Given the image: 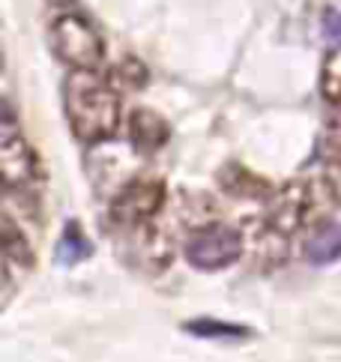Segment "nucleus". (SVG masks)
<instances>
[{"label": "nucleus", "instance_id": "nucleus-1", "mask_svg": "<svg viewBox=\"0 0 341 362\" xmlns=\"http://www.w3.org/2000/svg\"><path fill=\"white\" fill-rule=\"evenodd\" d=\"M67 120L78 141L99 144L120 129V93L108 81H99L93 69H72L63 90Z\"/></svg>", "mask_w": 341, "mask_h": 362}, {"label": "nucleus", "instance_id": "nucleus-2", "mask_svg": "<svg viewBox=\"0 0 341 362\" xmlns=\"http://www.w3.org/2000/svg\"><path fill=\"white\" fill-rule=\"evenodd\" d=\"M48 45L54 51V57L72 69H96L105 57L102 36L84 16H75V12H63L51 21Z\"/></svg>", "mask_w": 341, "mask_h": 362}, {"label": "nucleus", "instance_id": "nucleus-3", "mask_svg": "<svg viewBox=\"0 0 341 362\" xmlns=\"http://www.w3.org/2000/svg\"><path fill=\"white\" fill-rule=\"evenodd\" d=\"M0 177H4L6 192H28L42 180L36 153L28 147L24 132L18 129V120L12 108L6 105L4 126H0Z\"/></svg>", "mask_w": 341, "mask_h": 362}, {"label": "nucleus", "instance_id": "nucleus-4", "mask_svg": "<svg viewBox=\"0 0 341 362\" xmlns=\"http://www.w3.org/2000/svg\"><path fill=\"white\" fill-rule=\"evenodd\" d=\"M243 230L231 225H204L186 243V261L201 273H219L243 257Z\"/></svg>", "mask_w": 341, "mask_h": 362}, {"label": "nucleus", "instance_id": "nucleus-5", "mask_svg": "<svg viewBox=\"0 0 341 362\" xmlns=\"http://www.w3.org/2000/svg\"><path fill=\"white\" fill-rule=\"evenodd\" d=\"M162 204H165V183L162 180H132V183H126L120 192H117L108 216L117 228L132 230L138 225H147L150 218L162 210Z\"/></svg>", "mask_w": 341, "mask_h": 362}, {"label": "nucleus", "instance_id": "nucleus-6", "mask_svg": "<svg viewBox=\"0 0 341 362\" xmlns=\"http://www.w3.org/2000/svg\"><path fill=\"white\" fill-rule=\"evenodd\" d=\"M311 201H314L311 183H299V180L282 186L279 192H272L270 204H267V216H264L267 230H272V234H279V237L296 234L311 210Z\"/></svg>", "mask_w": 341, "mask_h": 362}, {"label": "nucleus", "instance_id": "nucleus-7", "mask_svg": "<svg viewBox=\"0 0 341 362\" xmlns=\"http://www.w3.org/2000/svg\"><path fill=\"white\" fill-rule=\"evenodd\" d=\"M129 255L138 257L141 267L147 273H162V269L170 264V240L168 234H162L159 228H153L150 222L147 225H138L132 228V243H129Z\"/></svg>", "mask_w": 341, "mask_h": 362}, {"label": "nucleus", "instance_id": "nucleus-8", "mask_svg": "<svg viewBox=\"0 0 341 362\" xmlns=\"http://www.w3.org/2000/svg\"><path fill=\"white\" fill-rule=\"evenodd\" d=\"M170 138V126L165 123L162 114H156L153 108H135L129 117V141L141 156H153L159 153Z\"/></svg>", "mask_w": 341, "mask_h": 362}, {"label": "nucleus", "instance_id": "nucleus-9", "mask_svg": "<svg viewBox=\"0 0 341 362\" xmlns=\"http://www.w3.org/2000/svg\"><path fill=\"white\" fill-rule=\"evenodd\" d=\"M219 186L225 195L240 198V201H264L272 195V189L264 177H258L252 168H245L240 162H228L219 171Z\"/></svg>", "mask_w": 341, "mask_h": 362}, {"label": "nucleus", "instance_id": "nucleus-10", "mask_svg": "<svg viewBox=\"0 0 341 362\" xmlns=\"http://www.w3.org/2000/svg\"><path fill=\"white\" fill-rule=\"evenodd\" d=\"M303 255L311 267H330L341 261V225L335 218H326L306 237Z\"/></svg>", "mask_w": 341, "mask_h": 362}, {"label": "nucleus", "instance_id": "nucleus-11", "mask_svg": "<svg viewBox=\"0 0 341 362\" xmlns=\"http://www.w3.org/2000/svg\"><path fill=\"white\" fill-rule=\"evenodd\" d=\"M0 240H4V257L9 264H18L21 269H30L33 267V243L28 237L24 225L16 222L12 210H4V222H0Z\"/></svg>", "mask_w": 341, "mask_h": 362}, {"label": "nucleus", "instance_id": "nucleus-12", "mask_svg": "<svg viewBox=\"0 0 341 362\" xmlns=\"http://www.w3.org/2000/svg\"><path fill=\"white\" fill-rule=\"evenodd\" d=\"M183 329L195 339H207V341H248L252 339V327H243V323H228V320H213V317H198V320H186Z\"/></svg>", "mask_w": 341, "mask_h": 362}, {"label": "nucleus", "instance_id": "nucleus-13", "mask_svg": "<svg viewBox=\"0 0 341 362\" xmlns=\"http://www.w3.org/2000/svg\"><path fill=\"white\" fill-rule=\"evenodd\" d=\"M90 255H93V243L87 240L84 228L78 222H69L54 245V261L60 267H78V264H84Z\"/></svg>", "mask_w": 341, "mask_h": 362}, {"label": "nucleus", "instance_id": "nucleus-14", "mask_svg": "<svg viewBox=\"0 0 341 362\" xmlns=\"http://www.w3.org/2000/svg\"><path fill=\"white\" fill-rule=\"evenodd\" d=\"M314 159L326 162V165L341 162V105H333V111L326 114L318 144H314Z\"/></svg>", "mask_w": 341, "mask_h": 362}, {"label": "nucleus", "instance_id": "nucleus-15", "mask_svg": "<svg viewBox=\"0 0 341 362\" xmlns=\"http://www.w3.org/2000/svg\"><path fill=\"white\" fill-rule=\"evenodd\" d=\"M320 96L330 105H341V42L333 45L320 66Z\"/></svg>", "mask_w": 341, "mask_h": 362}, {"label": "nucleus", "instance_id": "nucleus-16", "mask_svg": "<svg viewBox=\"0 0 341 362\" xmlns=\"http://www.w3.org/2000/svg\"><path fill=\"white\" fill-rule=\"evenodd\" d=\"M111 84L117 90H141L144 84H147V66L144 63H138L135 57H129L123 63H117V69L111 72Z\"/></svg>", "mask_w": 341, "mask_h": 362}, {"label": "nucleus", "instance_id": "nucleus-17", "mask_svg": "<svg viewBox=\"0 0 341 362\" xmlns=\"http://www.w3.org/2000/svg\"><path fill=\"white\" fill-rule=\"evenodd\" d=\"M320 30H323V40L330 42V45H338L341 42V12L338 9H323Z\"/></svg>", "mask_w": 341, "mask_h": 362}]
</instances>
